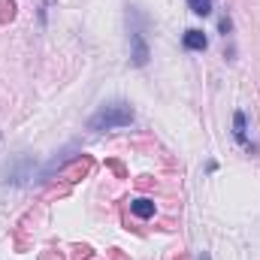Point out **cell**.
I'll list each match as a JSON object with an SVG mask.
<instances>
[{
  "mask_svg": "<svg viewBox=\"0 0 260 260\" xmlns=\"http://www.w3.org/2000/svg\"><path fill=\"white\" fill-rule=\"evenodd\" d=\"M182 46H185L188 52H206V49H209V40H206V34H203V30L191 27V30H185Z\"/></svg>",
  "mask_w": 260,
  "mask_h": 260,
  "instance_id": "5",
  "label": "cell"
},
{
  "mask_svg": "<svg viewBox=\"0 0 260 260\" xmlns=\"http://www.w3.org/2000/svg\"><path fill=\"white\" fill-rule=\"evenodd\" d=\"M34 176H37V164H30V157H15L12 164H6L0 170L3 185H27Z\"/></svg>",
  "mask_w": 260,
  "mask_h": 260,
  "instance_id": "2",
  "label": "cell"
},
{
  "mask_svg": "<svg viewBox=\"0 0 260 260\" xmlns=\"http://www.w3.org/2000/svg\"><path fill=\"white\" fill-rule=\"evenodd\" d=\"M133 106L124 103V100H109V103H103L91 118H88V130H94V133H103V130H118V127H127L133 124Z\"/></svg>",
  "mask_w": 260,
  "mask_h": 260,
  "instance_id": "1",
  "label": "cell"
},
{
  "mask_svg": "<svg viewBox=\"0 0 260 260\" xmlns=\"http://www.w3.org/2000/svg\"><path fill=\"white\" fill-rule=\"evenodd\" d=\"M197 260H212V254H209V251H203V254H200Z\"/></svg>",
  "mask_w": 260,
  "mask_h": 260,
  "instance_id": "9",
  "label": "cell"
},
{
  "mask_svg": "<svg viewBox=\"0 0 260 260\" xmlns=\"http://www.w3.org/2000/svg\"><path fill=\"white\" fill-rule=\"evenodd\" d=\"M194 15H212V0H188Z\"/></svg>",
  "mask_w": 260,
  "mask_h": 260,
  "instance_id": "7",
  "label": "cell"
},
{
  "mask_svg": "<svg viewBox=\"0 0 260 260\" xmlns=\"http://www.w3.org/2000/svg\"><path fill=\"white\" fill-rule=\"evenodd\" d=\"M148 58H151L148 43H145L142 30H139V27H133V30H130V64H133V67H145V64H148Z\"/></svg>",
  "mask_w": 260,
  "mask_h": 260,
  "instance_id": "3",
  "label": "cell"
},
{
  "mask_svg": "<svg viewBox=\"0 0 260 260\" xmlns=\"http://www.w3.org/2000/svg\"><path fill=\"white\" fill-rule=\"evenodd\" d=\"M218 30H221V34H224V37H227V34H230V30H233V21H230V15H224V18H221V21H218Z\"/></svg>",
  "mask_w": 260,
  "mask_h": 260,
  "instance_id": "8",
  "label": "cell"
},
{
  "mask_svg": "<svg viewBox=\"0 0 260 260\" xmlns=\"http://www.w3.org/2000/svg\"><path fill=\"white\" fill-rule=\"evenodd\" d=\"M130 212H133L136 218L148 221V218H154L157 206H154V200H148V197H136V200H130Z\"/></svg>",
  "mask_w": 260,
  "mask_h": 260,
  "instance_id": "6",
  "label": "cell"
},
{
  "mask_svg": "<svg viewBox=\"0 0 260 260\" xmlns=\"http://www.w3.org/2000/svg\"><path fill=\"white\" fill-rule=\"evenodd\" d=\"M233 136H236V142H239V145H245L251 154H257V151H260L257 145H251V142H248V118H245V112H242V109H239V112H233Z\"/></svg>",
  "mask_w": 260,
  "mask_h": 260,
  "instance_id": "4",
  "label": "cell"
}]
</instances>
